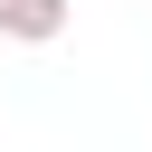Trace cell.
<instances>
[{
	"instance_id": "obj_1",
	"label": "cell",
	"mask_w": 152,
	"mask_h": 152,
	"mask_svg": "<svg viewBox=\"0 0 152 152\" xmlns=\"http://www.w3.org/2000/svg\"><path fill=\"white\" fill-rule=\"evenodd\" d=\"M66 28V0H0V38H19V48H48Z\"/></svg>"
}]
</instances>
